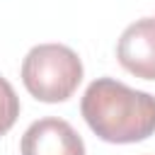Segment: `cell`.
I'll return each instance as SVG.
<instances>
[{
    "mask_svg": "<svg viewBox=\"0 0 155 155\" xmlns=\"http://www.w3.org/2000/svg\"><path fill=\"white\" fill-rule=\"evenodd\" d=\"M82 119L107 143H138L155 133V97L114 78H97L82 94Z\"/></svg>",
    "mask_w": 155,
    "mask_h": 155,
    "instance_id": "cell-1",
    "label": "cell"
},
{
    "mask_svg": "<svg viewBox=\"0 0 155 155\" xmlns=\"http://www.w3.org/2000/svg\"><path fill=\"white\" fill-rule=\"evenodd\" d=\"M82 80V63L70 46L39 44L22 61V82L31 97L46 104L73 97Z\"/></svg>",
    "mask_w": 155,
    "mask_h": 155,
    "instance_id": "cell-2",
    "label": "cell"
},
{
    "mask_svg": "<svg viewBox=\"0 0 155 155\" xmlns=\"http://www.w3.org/2000/svg\"><path fill=\"white\" fill-rule=\"evenodd\" d=\"M19 150L22 155H85V143L68 121L46 116L24 131Z\"/></svg>",
    "mask_w": 155,
    "mask_h": 155,
    "instance_id": "cell-3",
    "label": "cell"
},
{
    "mask_svg": "<svg viewBox=\"0 0 155 155\" xmlns=\"http://www.w3.org/2000/svg\"><path fill=\"white\" fill-rule=\"evenodd\" d=\"M119 63L136 78L155 80V17L136 19L116 44Z\"/></svg>",
    "mask_w": 155,
    "mask_h": 155,
    "instance_id": "cell-4",
    "label": "cell"
},
{
    "mask_svg": "<svg viewBox=\"0 0 155 155\" xmlns=\"http://www.w3.org/2000/svg\"><path fill=\"white\" fill-rule=\"evenodd\" d=\"M17 116H19V97L15 87L5 78H0V136H5L15 126Z\"/></svg>",
    "mask_w": 155,
    "mask_h": 155,
    "instance_id": "cell-5",
    "label": "cell"
}]
</instances>
